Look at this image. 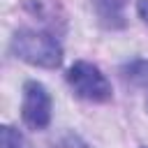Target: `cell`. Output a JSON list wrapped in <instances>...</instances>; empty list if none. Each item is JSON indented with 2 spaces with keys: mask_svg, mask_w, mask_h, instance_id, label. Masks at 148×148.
Returning <instances> with one entry per match:
<instances>
[{
  "mask_svg": "<svg viewBox=\"0 0 148 148\" xmlns=\"http://www.w3.org/2000/svg\"><path fill=\"white\" fill-rule=\"evenodd\" d=\"M12 51L16 58L37 67H58L62 60V49L49 32L18 30L12 37Z\"/></svg>",
  "mask_w": 148,
  "mask_h": 148,
  "instance_id": "obj_1",
  "label": "cell"
},
{
  "mask_svg": "<svg viewBox=\"0 0 148 148\" xmlns=\"http://www.w3.org/2000/svg\"><path fill=\"white\" fill-rule=\"evenodd\" d=\"M67 83L81 99H88V102H109L111 99V83L95 65H90L86 60H79L67 69Z\"/></svg>",
  "mask_w": 148,
  "mask_h": 148,
  "instance_id": "obj_2",
  "label": "cell"
},
{
  "mask_svg": "<svg viewBox=\"0 0 148 148\" xmlns=\"http://www.w3.org/2000/svg\"><path fill=\"white\" fill-rule=\"evenodd\" d=\"M23 123L32 130H44L51 120V97L46 88L37 81H28L23 86V102H21Z\"/></svg>",
  "mask_w": 148,
  "mask_h": 148,
  "instance_id": "obj_3",
  "label": "cell"
},
{
  "mask_svg": "<svg viewBox=\"0 0 148 148\" xmlns=\"http://www.w3.org/2000/svg\"><path fill=\"white\" fill-rule=\"evenodd\" d=\"M127 0H97V12L102 18L113 21V18H123V7Z\"/></svg>",
  "mask_w": 148,
  "mask_h": 148,
  "instance_id": "obj_4",
  "label": "cell"
},
{
  "mask_svg": "<svg viewBox=\"0 0 148 148\" xmlns=\"http://www.w3.org/2000/svg\"><path fill=\"white\" fill-rule=\"evenodd\" d=\"M2 148H25V141L14 127L5 125L2 127Z\"/></svg>",
  "mask_w": 148,
  "mask_h": 148,
  "instance_id": "obj_5",
  "label": "cell"
},
{
  "mask_svg": "<svg viewBox=\"0 0 148 148\" xmlns=\"http://www.w3.org/2000/svg\"><path fill=\"white\" fill-rule=\"evenodd\" d=\"M136 12L143 18V23H148V0H139L136 2Z\"/></svg>",
  "mask_w": 148,
  "mask_h": 148,
  "instance_id": "obj_6",
  "label": "cell"
},
{
  "mask_svg": "<svg viewBox=\"0 0 148 148\" xmlns=\"http://www.w3.org/2000/svg\"><path fill=\"white\" fill-rule=\"evenodd\" d=\"M146 106H148V102H146Z\"/></svg>",
  "mask_w": 148,
  "mask_h": 148,
  "instance_id": "obj_7",
  "label": "cell"
}]
</instances>
